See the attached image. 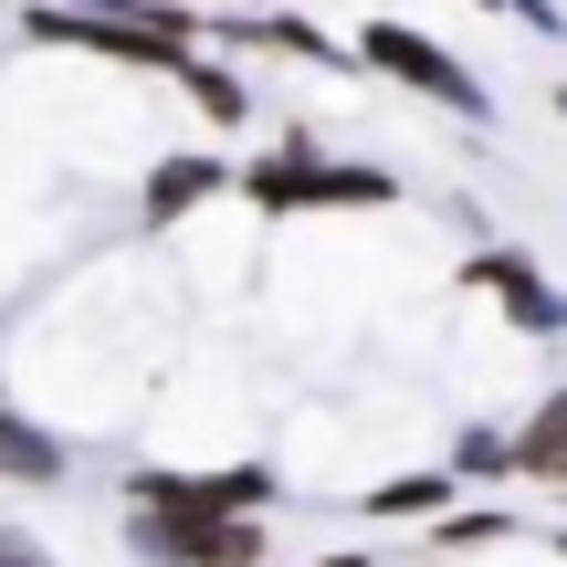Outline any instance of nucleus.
Returning <instances> with one entry per match:
<instances>
[{
	"mask_svg": "<svg viewBox=\"0 0 567 567\" xmlns=\"http://www.w3.org/2000/svg\"><path fill=\"white\" fill-rule=\"evenodd\" d=\"M368 53H379L389 74H410L421 95H442V105H463V116H484V84H473V74H463L452 53H431L421 32H400V21H379V32H368Z\"/></svg>",
	"mask_w": 567,
	"mask_h": 567,
	"instance_id": "nucleus-1",
	"label": "nucleus"
},
{
	"mask_svg": "<svg viewBox=\"0 0 567 567\" xmlns=\"http://www.w3.org/2000/svg\"><path fill=\"white\" fill-rule=\"evenodd\" d=\"M473 284H494V295L515 305V326H526V337H557V326H567L557 284L536 274V264H515V252H484V264H473Z\"/></svg>",
	"mask_w": 567,
	"mask_h": 567,
	"instance_id": "nucleus-2",
	"label": "nucleus"
},
{
	"mask_svg": "<svg viewBox=\"0 0 567 567\" xmlns=\"http://www.w3.org/2000/svg\"><path fill=\"white\" fill-rule=\"evenodd\" d=\"M515 463H526V473H567V389H557V400H547V410L526 421V442H515Z\"/></svg>",
	"mask_w": 567,
	"mask_h": 567,
	"instance_id": "nucleus-3",
	"label": "nucleus"
},
{
	"mask_svg": "<svg viewBox=\"0 0 567 567\" xmlns=\"http://www.w3.org/2000/svg\"><path fill=\"white\" fill-rule=\"evenodd\" d=\"M442 494H452V484H389V494H379V515H431Z\"/></svg>",
	"mask_w": 567,
	"mask_h": 567,
	"instance_id": "nucleus-4",
	"label": "nucleus"
},
{
	"mask_svg": "<svg viewBox=\"0 0 567 567\" xmlns=\"http://www.w3.org/2000/svg\"><path fill=\"white\" fill-rule=\"evenodd\" d=\"M557 105H567V95H557Z\"/></svg>",
	"mask_w": 567,
	"mask_h": 567,
	"instance_id": "nucleus-5",
	"label": "nucleus"
}]
</instances>
